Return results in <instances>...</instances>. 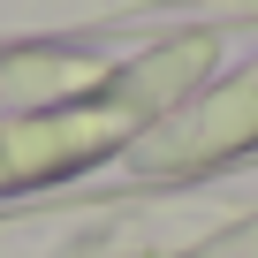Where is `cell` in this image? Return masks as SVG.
Here are the masks:
<instances>
[{"instance_id": "cell-1", "label": "cell", "mask_w": 258, "mask_h": 258, "mask_svg": "<svg viewBox=\"0 0 258 258\" xmlns=\"http://www.w3.org/2000/svg\"><path fill=\"white\" fill-rule=\"evenodd\" d=\"M243 145H258V69H243L235 84L205 91L190 114L175 106V121L145 137V167H152V175L213 167V160H228V152H243Z\"/></svg>"}]
</instances>
